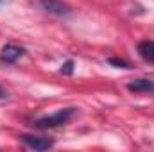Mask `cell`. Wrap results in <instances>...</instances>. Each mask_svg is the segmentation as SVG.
Returning <instances> with one entry per match:
<instances>
[{
	"mask_svg": "<svg viewBox=\"0 0 154 152\" xmlns=\"http://www.w3.org/2000/svg\"><path fill=\"white\" fill-rule=\"evenodd\" d=\"M75 108H65V109H59L52 114H47V116H41V118H36L34 120V127L36 129H56V127H63L66 125L72 116L75 114Z\"/></svg>",
	"mask_w": 154,
	"mask_h": 152,
	"instance_id": "obj_1",
	"label": "cell"
},
{
	"mask_svg": "<svg viewBox=\"0 0 154 152\" xmlns=\"http://www.w3.org/2000/svg\"><path fill=\"white\" fill-rule=\"evenodd\" d=\"M20 141L32 149V150H48L54 147V140L52 138H47V136H36V134H22L20 136Z\"/></svg>",
	"mask_w": 154,
	"mask_h": 152,
	"instance_id": "obj_2",
	"label": "cell"
},
{
	"mask_svg": "<svg viewBox=\"0 0 154 152\" xmlns=\"http://www.w3.org/2000/svg\"><path fill=\"white\" fill-rule=\"evenodd\" d=\"M38 4L41 5L43 11L54 16H68L72 13V7L63 0H38Z\"/></svg>",
	"mask_w": 154,
	"mask_h": 152,
	"instance_id": "obj_3",
	"label": "cell"
},
{
	"mask_svg": "<svg viewBox=\"0 0 154 152\" xmlns=\"http://www.w3.org/2000/svg\"><path fill=\"white\" fill-rule=\"evenodd\" d=\"M23 54H25V48H23V47L7 43V45H4L2 50H0V59H2L4 63H7V65H13V63H16Z\"/></svg>",
	"mask_w": 154,
	"mask_h": 152,
	"instance_id": "obj_4",
	"label": "cell"
},
{
	"mask_svg": "<svg viewBox=\"0 0 154 152\" xmlns=\"http://www.w3.org/2000/svg\"><path fill=\"white\" fill-rule=\"evenodd\" d=\"M136 52H138V56L145 63L154 65V39H143V41H140L138 47H136Z\"/></svg>",
	"mask_w": 154,
	"mask_h": 152,
	"instance_id": "obj_5",
	"label": "cell"
},
{
	"mask_svg": "<svg viewBox=\"0 0 154 152\" xmlns=\"http://www.w3.org/2000/svg\"><path fill=\"white\" fill-rule=\"evenodd\" d=\"M127 90L133 93H154V81L151 79H136L127 84Z\"/></svg>",
	"mask_w": 154,
	"mask_h": 152,
	"instance_id": "obj_6",
	"label": "cell"
},
{
	"mask_svg": "<svg viewBox=\"0 0 154 152\" xmlns=\"http://www.w3.org/2000/svg\"><path fill=\"white\" fill-rule=\"evenodd\" d=\"M74 70H75V63H74V59H66V61L61 65V68H59V72H61L63 75H72Z\"/></svg>",
	"mask_w": 154,
	"mask_h": 152,
	"instance_id": "obj_7",
	"label": "cell"
},
{
	"mask_svg": "<svg viewBox=\"0 0 154 152\" xmlns=\"http://www.w3.org/2000/svg\"><path fill=\"white\" fill-rule=\"evenodd\" d=\"M108 63H109L111 66H115V68H131V65H129L127 61L118 59V57H109V59H108Z\"/></svg>",
	"mask_w": 154,
	"mask_h": 152,
	"instance_id": "obj_8",
	"label": "cell"
},
{
	"mask_svg": "<svg viewBox=\"0 0 154 152\" xmlns=\"http://www.w3.org/2000/svg\"><path fill=\"white\" fill-rule=\"evenodd\" d=\"M5 95H7V93H5V91H4V88H2V86H0V99H4V97H5Z\"/></svg>",
	"mask_w": 154,
	"mask_h": 152,
	"instance_id": "obj_9",
	"label": "cell"
},
{
	"mask_svg": "<svg viewBox=\"0 0 154 152\" xmlns=\"http://www.w3.org/2000/svg\"><path fill=\"white\" fill-rule=\"evenodd\" d=\"M2 2H5V0H0V4H2Z\"/></svg>",
	"mask_w": 154,
	"mask_h": 152,
	"instance_id": "obj_10",
	"label": "cell"
}]
</instances>
